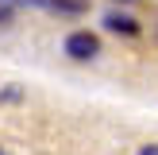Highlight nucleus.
Returning <instances> with one entry per match:
<instances>
[{
	"instance_id": "obj_4",
	"label": "nucleus",
	"mask_w": 158,
	"mask_h": 155,
	"mask_svg": "<svg viewBox=\"0 0 158 155\" xmlns=\"http://www.w3.org/2000/svg\"><path fill=\"white\" fill-rule=\"evenodd\" d=\"M23 101H27V89L23 85H15V82L0 85V105H23Z\"/></svg>"
},
{
	"instance_id": "obj_8",
	"label": "nucleus",
	"mask_w": 158,
	"mask_h": 155,
	"mask_svg": "<svg viewBox=\"0 0 158 155\" xmlns=\"http://www.w3.org/2000/svg\"><path fill=\"white\" fill-rule=\"evenodd\" d=\"M116 8H131V4H139V0H112Z\"/></svg>"
},
{
	"instance_id": "obj_5",
	"label": "nucleus",
	"mask_w": 158,
	"mask_h": 155,
	"mask_svg": "<svg viewBox=\"0 0 158 155\" xmlns=\"http://www.w3.org/2000/svg\"><path fill=\"white\" fill-rule=\"evenodd\" d=\"M15 20H19V8H15L12 0H0V31H12Z\"/></svg>"
},
{
	"instance_id": "obj_1",
	"label": "nucleus",
	"mask_w": 158,
	"mask_h": 155,
	"mask_svg": "<svg viewBox=\"0 0 158 155\" xmlns=\"http://www.w3.org/2000/svg\"><path fill=\"white\" fill-rule=\"evenodd\" d=\"M100 31H89V27H73L62 35V54L69 62H97L100 58Z\"/></svg>"
},
{
	"instance_id": "obj_3",
	"label": "nucleus",
	"mask_w": 158,
	"mask_h": 155,
	"mask_svg": "<svg viewBox=\"0 0 158 155\" xmlns=\"http://www.w3.org/2000/svg\"><path fill=\"white\" fill-rule=\"evenodd\" d=\"M89 0H46V12H58V16H85Z\"/></svg>"
},
{
	"instance_id": "obj_9",
	"label": "nucleus",
	"mask_w": 158,
	"mask_h": 155,
	"mask_svg": "<svg viewBox=\"0 0 158 155\" xmlns=\"http://www.w3.org/2000/svg\"><path fill=\"white\" fill-rule=\"evenodd\" d=\"M0 155H8V151H4V147H0Z\"/></svg>"
},
{
	"instance_id": "obj_10",
	"label": "nucleus",
	"mask_w": 158,
	"mask_h": 155,
	"mask_svg": "<svg viewBox=\"0 0 158 155\" xmlns=\"http://www.w3.org/2000/svg\"><path fill=\"white\" fill-rule=\"evenodd\" d=\"M154 35H158V27H154Z\"/></svg>"
},
{
	"instance_id": "obj_6",
	"label": "nucleus",
	"mask_w": 158,
	"mask_h": 155,
	"mask_svg": "<svg viewBox=\"0 0 158 155\" xmlns=\"http://www.w3.org/2000/svg\"><path fill=\"white\" fill-rule=\"evenodd\" d=\"M135 155H158V144H154V140H151V144H139Z\"/></svg>"
},
{
	"instance_id": "obj_7",
	"label": "nucleus",
	"mask_w": 158,
	"mask_h": 155,
	"mask_svg": "<svg viewBox=\"0 0 158 155\" xmlns=\"http://www.w3.org/2000/svg\"><path fill=\"white\" fill-rule=\"evenodd\" d=\"M15 8H46V0H12Z\"/></svg>"
},
{
	"instance_id": "obj_2",
	"label": "nucleus",
	"mask_w": 158,
	"mask_h": 155,
	"mask_svg": "<svg viewBox=\"0 0 158 155\" xmlns=\"http://www.w3.org/2000/svg\"><path fill=\"white\" fill-rule=\"evenodd\" d=\"M100 27H104L108 35H116V39H139L143 35L139 16H131L127 8H108V12L100 16Z\"/></svg>"
}]
</instances>
